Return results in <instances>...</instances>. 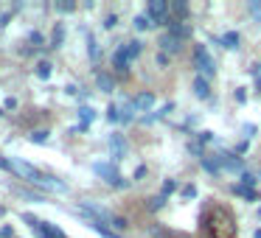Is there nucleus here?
Wrapping results in <instances>:
<instances>
[{"mask_svg":"<svg viewBox=\"0 0 261 238\" xmlns=\"http://www.w3.org/2000/svg\"><path fill=\"white\" fill-rule=\"evenodd\" d=\"M180 196H182V199H194V196H197V185H186V188L180 191Z\"/></svg>","mask_w":261,"mask_h":238,"instance_id":"obj_30","label":"nucleus"},{"mask_svg":"<svg viewBox=\"0 0 261 238\" xmlns=\"http://www.w3.org/2000/svg\"><path fill=\"white\" fill-rule=\"evenodd\" d=\"M253 73H255V90H261V65H255Z\"/></svg>","mask_w":261,"mask_h":238,"instance_id":"obj_36","label":"nucleus"},{"mask_svg":"<svg viewBox=\"0 0 261 238\" xmlns=\"http://www.w3.org/2000/svg\"><path fill=\"white\" fill-rule=\"evenodd\" d=\"M258 216H261V207H258Z\"/></svg>","mask_w":261,"mask_h":238,"instance_id":"obj_45","label":"nucleus"},{"mask_svg":"<svg viewBox=\"0 0 261 238\" xmlns=\"http://www.w3.org/2000/svg\"><path fill=\"white\" fill-rule=\"evenodd\" d=\"M253 135H255V126L247 124V126H244V137H253Z\"/></svg>","mask_w":261,"mask_h":238,"instance_id":"obj_41","label":"nucleus"},{"mask_svg":"<svg viewBox=\"0 0 261 238\" xmlns=\"http://www.w3.org/2000/svg\"><path fill=\"white\" fill-rule=\"evenodd\" d=\"M158 45H160V53H180L182 51V42L177 40V37H171L169 31L158 40Z\"/></svg>","mask_w":261,"mask_h":238,"instance_id":"obj_5","label":"nucleus"},{"mask_svg":"<svg viewBox=\"0 0 261 238\" xmlns=\"http://www.w3.org/2000/svg\"><path fill=\"white\" fill-rule=\"evenodd\" d=\"M239 180H242L239 185H244V188H253V191H255V185H258V176H255V174H250V171H244V174L239 176Z\"/></svg>","mask_w":261,"mask_h":238,"instance_id":"obj_19","label":"nucleus"},{"mask_svg":"<svg viewBox=\"0 0 261 238\" xmlns=\"http://www.w3.org/2000/svg\"><path fill=\"white\" fill-rule=\"evenodd\" d=\"M199 163H202V168L208 171V174H214V176L222 174V160H219V154H214V157H208V154H205Z\"/></svg>","mask_w":261,"mask_h":238,"instance_id":"obj_11","label":"nucleus"},{"mask_svg":"<svg viewBox=\"0 0 261 238\" xmlns=\"http://www.w3.org/2000/svg\"><path fill=\"white\" fill-rule=\"evenodd\" d=\"M110 238H118V235H115V232H113V235H110Z\"/></svg>","mask_w":261,"mask_h":238,"instance_id":"obj_44","label":"nucleus"},{"mask_svg":"<svg viewBox=\"0 0 261 238\" xmlns=\"http://www.w3.org/2000/svg\"><path fill=\"white\" fill-rule=\"evenodd\" d=\"M87 53H90L93 62H98V42H96V37H93V34H87Z\"/></svg>","mask_w":261,"mask_h":238,"instance_id":"obj_20","label":"nucleus"},{"mask_svg":"<svg viewBox=\"0 0 261 238\" xmlns=\"http://www.w3.org/2000/svg\"><path fill=\"white\" fill-rule=\"evenodd\" d=\"M62 37H65V28H62V23L54 28V40H51V48H59L62 45Z\"/></svg>","mask_w":261,"mask_h":238,"instance_id":"obj_24","label":"nucleus"},{"mask_svg":"<svg viewBox=\"0 0 261 238\" xmlns=\"http://www.w3.org/2000/svg\"><path fill=\"white\" fill-rule=\"evenodd\" d=\"M51 62H40L37 65V76H40V79H51Z\"/></svg>","mask_w":261,"mask_h":238,"instance_id":"obj_23","label":"nucleus"},{"mask_svg":"<svg viewBox=\"0 0 261 238\" xmlns=\"http://www.w3.org/2000/svg\"><path fill=\"white\" fill-rule=\"evenodd\" d=\"M219 160H222V168H230V171H239V174H244V163H242V160H239L233 152H222Z\"/></svg>","mask_w":261,"mask_h":238,"instance_id":"obj_7","label":"nucleus"},{"mask_svg":"<svg viewBox=\"0 0 261 238\" xmlns=\"http://www.w3.org/2000/svg\"><path fill=\"white\" fill-rule=\"evenodd\" d=\"M211 140H214V132H199V135H197V143H202V146H205V143H211Z\"/></svg>","mask_w":261,"mask_h":238,"instance_id":"obj_32","label":"nucleus"},{"mask_svg":"<svg viewBox=\"0 0 261 238\" xmlns=\"http://www.w3.org/2000/svg\"><path fill=\"white\" fill-rule=\"evenodd\" d=\"M169 14L174 20H186L188 17V3L186 0H174V3H169Z\"/></svg>","mask_w":261,"mask_h":238,"instance_id":"obj_15","label":"nucleus"},{"mask_svg":"<svg viewBox=\"0 0 261 238\" xmlns=\"http://www.w3.org/2000/svg\"><path fill=\"white\" fill-rule=\"evenodd\" d=\"M146 176V165H138V171H135V180H143Z\"/></svg>","mask_w":261,"mask_h":238,"instance_id":"obj_39","label":"nucleus"},{"mask_svg":"<svg viewBox=\"0 0 261 238\" xmlns=\"http://www.w3.org/2000/svg\"><path fill=\"white\" fill-rule=\"evenodd\" d=\"M113 68L118 70L121 76H126V73H129V59L124 56V51H121V48L113 53Z\"/></svg>","mask_w":261,"mask_h":238,"instance_id":"obj_16","label":"nucleus"},{"mask_svg":"<svg viewBox=\"0 0 261 238\" xmlns=\"http://www.w3.org/2000/svg\"><path fill=\"white\" fill-rule=\"evenodd\" d=\"M188 152H191V154H197L199 160L205 157V148H202V143H197V140H191V143H188Z\"/></svg>","mask_w":261,"mask_h":238,"instance_id":"obj_27","label":"nucleus"},{"mask_svg":"<svg viewBox=\"0 0 261 238\" xmlns=\"http://www.w3.org/2000/svg\"><path fill=\"white\" fill-rule=\"evenodd\" d=\"M96 87H98L101 93H113V90H115L113 76H110V73H104V70H96Z\"/></svg>","mask_w":261,"mask_h":238,"instance_id":"obj_13","label":"nucleus"},{"mask_svg":"<svg viewBox=\"0 0 261 238\" xmlns=\"http://www.w3.org/2000/svg\"><path fill=\"white\" fill-rule=\"evenodd\" d=\"M255 238H261V230H255Z\"/></svg>","mask_w":261,"mask_h":238,"instance_id":"obj_43","label":"nucleus"},{"mask_svg":"<svg viewBox=\"0 0 261 238\" xmlns=\"http://www.w3.org/2000/svg\"><path fill=\"white\" fill-rule=\"evenodd\" d=\"M152 107H154V93H138L132 98V109L135 112H149Z\"/></svg>","mask_w":261,"mask_h":238,"instance_id":"obj_6","label":"nucleus"},{"mask_svg":"<svg viewBox=\"0 0 261 238\" xmlns=\"http://www.w3.org/2000/svg\"><path fill=\"white\" fill-rule=\"evenodd\" d=\"M121 51H124V56L129 59H138L141 56V51H143V42H138V40H129V42H124V45H121Z\"/></svg>","mask_w":261,"mask_h":238,"instance_id":"obj_14","label":"nucleus"},{"mask_svg":"<svg viewBox=\"0 0 261 238\" xmlns=\"http://www.w3.org/2000/svg\"><path fill=\"white\" fill-rule=\"evenodd\" d=\"M244 152H247V140H242V143L236 146V154H244Z\"/></svg>","mask_w":261,"mask_h":238,"instance_id":"obj_42","label":"nucleus"},{"mask_svg":"<svg viewBox=\"0 0 261 238\" xmlns=\"http://www.w3.org/2000/svg\"><path fill=\"white\" fill-rule=\"evenodd\" d=\"M214 42H219V45L227 48V51H236V48L242 45V37H239L236 31H227V34H222V37H214Z\"/></svg>","mask_w":261,"mask_h":238,"instance_id":"obj_8","label":"nucleus"},{"mask_svg":"<svg viewBox=\"0 0 261 238\" xmlns=\"http://www.w3.org/2000/svg\"><path fill=\"white\" fill-rule=\"evenodd\" d=\"M152 25H154V23L146 17V14H138V17H135V28H138V31H146V28H152Z\"/></svg>","mask_w":261,"mask_h":238,"instance_id":"obj_22","label":"nucleus"},{"mask_svg":"<svg viewBox=\"0 0 261 238\" xmlns=\"http://www.w3.org/2000/svg\"><path fill=\"white\" fill-rule=\"evenodd\" d=\"M37 232H40V238H65V232L59 230L57 224H51V221H40V224H37Z\"/></svg>","mask_w":261,"mask_h":238,"instance_id":"obj_9","label":"nucleus"},{"mask_svg":"<svg viewBox=\"0 0 261 238\" xmlns=\"http://www.w3.org/2000/svg\"><path fill=\"white\" fill-rule=\"evenodd\" d=\"M79 118H82L79 129H87V126L96 121V109H93V107H79Z\"/></svg>","mask_w":261,"mask_h":238,"instance_id":"obj_18","label":"nucleus"},{"mask_svg":"<svg viewBox=\"0 0 261 238\" xmlns=\"http://www.w3.org/2000/svg\"><path fill=\"white\" fill-rule=\"evenodd\" d=\"M110 152H113V160H121L126 154V140L121 135H113L110 137Z\"/></svg>","mask_w":261,"mask_h":238,"instance_id":"obj_12","label":"nucleus"},{"mask_svg":"<svg viewBox=\"0 0 261 238\" xmlns=\"http://www.w3.org/2000/svg\"><path fill=\"white\" fill-rule=\"evenodd\" d=\"M250 14H255L261 20V3H250Z\"/></svg>","mask_w":261,"mask_h":238,"instance_id":"obj_37","label":"nucleus"},{"mask_svg":"<svg viewBox=\"0 0 261 238\" xmlns=\"http://www.w3.org/2000/svg\"><path fill=\"white\" fill-rule=\"evenodd\" d=\"M93 171H96V174L101 176L107 185H113V188H126V185H129V182L118 174V168H115L113 163H96V165H93Z\"/></svg>","mask_w":261,"mask_h":238,"instance_id":"obj_3","label":"nucleus"},{"mask_svg":"<svg viewBox=\"0 0 261 238\" xmlns=\"http://www.w3.org/2000/svg\"><path fill=\"white\" fill-rule=\"evenodd\" d=\"M233 96H236V101H239V104L247 101V93H244V87H236V93H233Z\"/></svg>","mask_w":261,"mask_h":238,"instance_id":"obj_34","label":"nucleus"},{"mask_svg":"<svg viewBox=\"0 0 261 238\" xmlns=\"http://www.w3.org/2000/svg\"><path fill=\"white\" fill-rule=\"evenodd\" d=\"M31 42H34V45H42V42H45V37H42V34H31Z\"/></svg>","mask_w":261,"mask_h":238,"instance_id":"obj_40","label":"nucleus"},{"mask_svg":"<svg viewBox=\"0 0 261 238\" xmlns=\"http://www.w3.org/2000/svg\"><path fill=\"white\" fill-rule=\"evenodd\" d=\"M163 204H166V196H154L152 202H149V210H152V213H154V210H160V207H163Z\"/></svg>","mask_w":261,"mask_h":238,"instance_id":"obj_31","label":"nucleus"},{"mask_svg":"<svg viewBox=\"0 0 261 238\" xmlns=\"http://www.w3.org/2000/svg\"><path fill=\"white\" fill-rule=\"evenodd\" d=\"M174 191H177V182H174V180H166V182H163V191H160V196H166V199H169Z\"/></svg>","mask_w":261,"mask_h":238,"instance_id":"obj_26","label":"nucleus"},{"mask_svg":"<svg viewBox=\"0 0 261 238\" xmlns=\"http://www.w3.org/2000/svg\"><path fill=\"white\" fill-rule=\"evenodd\" d=\"M17 193L23 199H31V202H45V196L42 193H34V191H25V188H17Z\"/></svg>","mask_w":261,"mask_h":238,"instance_id":"obj_21","label":"nucleus"},{"mask_svg":"<svg viewBox=\"0 0 261 238\" xmlns=\"http://www.w3.org/2000/svg\"><path fill=\"white\" fill-rule=\"evenodd\" d=\"M110 224H113L115 230H126V227H129V221L121 219V216H113V221H110Z\"/></svg>","mask_w":261,"mask_h":238,"instance_id":"obj_29","label":"nucleus"},{"mask_svg":"<svg viewBox=\"0 0 261 238\" xmlns=\"http://www.w3.org/2000/svg\"><path fill=\"white\" fill-rule=\"evenodd\" d=\"M57 9H59V12H73V3H57Z\"/></svg>","mask_w":261,"mask_h":238,"instance_id":"obj_38","label":"nucleus"},{"mask_svg":"<svg viewBox=\"0 0 261 238\" xmlns=\"http://www.w3.org/2000/svg\"><path fill=\"white\" fill-rule=\"evenodd\" d=\"M191 87H194V96H197V98H202V101H208V98H211V84H208L205 76H197Z\"/></svg>","mask_w":261,"mask_h":238,"instance_id":"obj_10","label":"nucleus"},{"mask_svg":"<svg viewBox=\"0 0 261 238\" xmlns=\"http://www.w3.org/2000/svg\"><path fill=\"white\" fill-rule=\"evenodd\" d=\"M9 168H12V174H17L20 180H25V182H31V185H37L40 188V182H42V171L40 168H34V165L31 163H23V160L20 157H12L9 160Z\"/></svg>","mask_w":261,"mask_h":238,"instance_id":"obj_1","label":"nucleus"},{"mask_svg":"<svg viewBox=\"0 0 261 238\" xmlns=\"http://www.w3.org/2000/svg\"><path fill=\"white\" fill-rule=\"evenodd\" d=\"M194 68H197L205 79L216 73V62H214V56L208 53V48H205V45H194Z\"/></svg>","mask_w":261,"mask_h":238,"instance_id":"obj_2","label":"nucleus"},{"mask_svg":"<svg viewBox=\"0 0 261 238\" xmlns=\"http://www.w3.org/2000/svg\"><path fill=\"white\" fill-rule=\"evenodd\" d=\"M115 25H118V17H115V14H107V17H104V28H115Z\"/></svg>","mask_w":261,"mask_h":238,"instance_id":"obj_33","label":"nucleus"},{"mask_svg":"<svg viewBox=\"0 0 261 238\" xmlns=\"http://www.w3.org/2000/svg\"><path fill=\"white\" fill-rule=\"evenodd\" d=\"M233 193H236V196H242V199H247V202H258V191H253V188H244V185H233L230 188Z\"/></svg>","mask_w":261,"mask_h":238,"instance_id":"obj_17","label":"nucleus"},{"mask_svg":"<svg viewBox=\"0 0 261 238\" xmlns=\"http://www.w3.org/2000/svg\"><path fill=\"white\" fill-rule=\"evenodd\" d=\"M107 121H110V124H118V121H121V109L115 107V104H110V107H107Z\"/></svg>","mask_w":261,"mask_h":238,"instance_id":"obj_25","label":"nucleus"},{"mask_svg":"<svg viewBox=\"0 0 261 238\" xmlns=\"http://www.w3.org/2000/svg\"><path fill=\"white\" fill-rule=\"evenodd\" d=\"M146 17L152 20L154 25H160L166 17H169V3H166V0H149V6H146Z\"/></svg>","mask_w":261,"mask_h":238,"instance_id":"obj_4","label":"nucleus"},{"mask_svg":"<svg viewBox=\"0 0 261 238\" xmlns=\"http://www.w3.org/2000/svg\"><path fill=\"white\" fill-rule=\"evenodd\" d=\"M154 62H158V68H169V56H166V53H158Z\"/></svg>","mask_w":261,"mask_h":238,"instance_id":"obj_35","label":"nucleus"},{"mask_svg":"<svg viewBox=\"0 0 261 238\" xmlns=\"http://www.w3.org/2000/svg\"><path fill=\"white\" fill-rule=\"evenodd\" d=\"M48 140V129H37L31 132V143H45Z\"/></svg>","mask_w":261,"mask_h":238,"instance_id":"obj_28","label":"nucleus"}]
</instances>
